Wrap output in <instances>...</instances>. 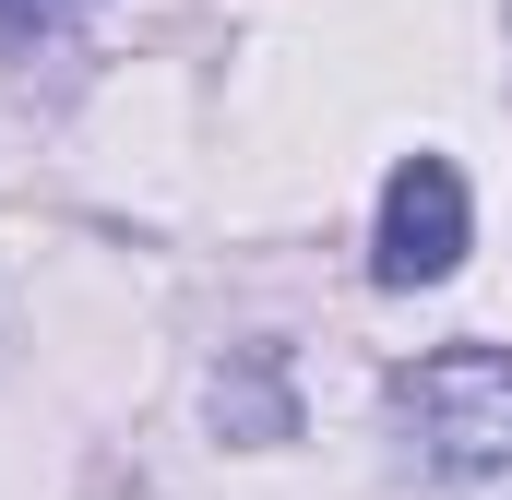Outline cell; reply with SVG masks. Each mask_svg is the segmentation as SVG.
Here are the masks:
<instances>
[{"label": "cell", "mask_w": 512, "mask_h": 500, "mask_svg": "<svg viewBox=\"0 0 512 500\" xmlns=\"http://www.w3.org/2000/svg\"><path fill=\"white\" fill-rule=\"evenodd\" d=\"M72 12H96V0H0V48H24V36H60Z\"/></svg>", "instance_id": "4"}, {"label": "cell", "mask_w": 512, "mask_h": 500, "mask_svg": "<svg viewBox=\"0 0 512 500\" xmlns=\"http://www.w3.org/2000/svg\"><path fill=\"white\" fill-rule=\"evenodd\" d=\"M393 429L441 477H512V346H429L393 370Z\"/></svg>", "instance_id": "1"}, {"label": "cell", "mask_w": 512, "mask_h": 500, "mask_svg": "<svg viewBox=\"0 0 512 500\" xmlns=\"http://www.w3.org/2000/svg\"><path fill=\"white\" fill-rule=\"evenodd\" d=\"M453 262H465V179H453V155H405L382 179L370 274H382V286H441Z\"/></svg>", "instance_id": "2"}, {"label": "cell", "mask_w": 512, "mask_h": 500, "mask_svg": "<svg viewBox=\"0 0 512 500\" xmlns=\"http://www.w3.org/2000/svg\"><path fill=\"white\" fill-rule=\"evenodd\" d=\"M215 429L227 441H298V393H286V346H239L215 370Z\"/></svg>", "instance_id": "3"}]
</instances>
